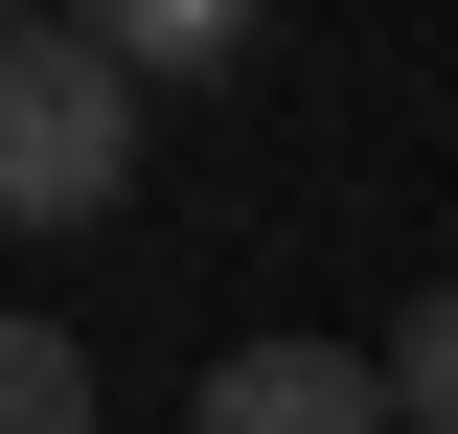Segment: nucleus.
Masks as SVG:
<instances>
[{
	"mask_svg": "<svg viewBox=\"0 0 458 434\" xmlns=\"http://www.w3.org/2000/svg\"><path fill=\"white\" fill-rule=\"evenodd\" d=\"M114 92H207V69H252V23H207V0H161V23H92Z\"/></svg>",
	"mask_w": 458,
	"mask_h": 434,
	"instance_id": "7ed1b4c3",
	"label": "nucleus"
},
{
	"mask_svg": "<svg viewBox=\"0 0 458 434\" xmlns=\"http://www.w3.org/2000/svg\"><path fill=\"white\" fill-rule=\"evenodd\" d=\"M0 434H92V343L69 321H0Z\"/></svg>",
	"mask_w": 458,
	"mask_h": 434,
	"instance_id": "20e7f679",
	"label": "nucleus"
},
{
	"mask_svg": "<svg viewBox=\"0 0 458 434\" xmlns=\"http://www.w3.org/2000/svg\"><path fill=\"white\" fill-rule=\"evenodd\" d=\"M138 183V92L92 23H0V229H92Z\"/></svg>",
	"mask_w": 458,
	"mask_h": 434,
	"instance_id": "f257e3e1",
	"label": "nucleus"
},
{
	"mask_svg": "<svg viewBox=\"0 0 458 434\" xmlns=\"http://www.w3.org/2000/svg\"><path fill=\"white\" fill-rule=\"evenodd\" d=\"M183 434H390V343H229Z\"/></svg>",
	"mask_w": 458,
	"mask_h": 434,
	"instance_id": "f03ea898",
	"label": "nucleus"
},
{
	"mask_svg": "<svg viewBox=\"0 0 458 434\" xmlns=\"http://www.w3.org/2000/svg\"><path fill=\"white\" fill-rule=\"evenodd\" d=\"M390 434H458V297L390 321Z\"/></svg>",
	"mask_w": 458,
	"mask_h": 434,
	"instance_id": "39448f33",
	"label": "nucleus"
}]
</instances>
